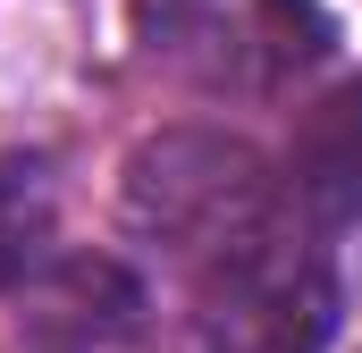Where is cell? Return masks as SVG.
<instances>
[{"label":"cell","instance_id":"obj_1","mask_svg":"<svg viewBox=\"0 0 362 353\" xmlns=\"http://www.w3.org/2000/svg\"><path fill=\"white\" fill-rule=\"evenodd\" d=\"M118 210H127V227L144 244H160L169 261L202 269L219 253H236L245 236H262L270 219H286V193H278L270 160L245 135L169 126V135H152V143L127 152Z\"/></svg>","mask_w":362,"mask_h":353},{"label":"cell","instance_id":"obj_2","mask_svg":"<svg viewBox=\"0 0 362 353\" xmlns=\"http://www.w3.org/2000/svg\"><path fill=\"white\" fill-rule=\"evenodd\" d=\"M337 337V269L303 219H270L236 253L194 269L202 353H320Z\"/></svg>","mask_w":362,"mask_h":353},{"label":"cell","instance_id":"obj_3","mask_svg":"<svg viewBox=\"0 0 362 353\" xmlns=\"http://www.w3.org/2000/svg\"><path fill=\"white\" fill-rule=\"evenodd\" d=\"M144 51L185 85L253 101L329 51L320 0H144Z\"/></svg>","mask_w":362,"mask_h":353},{"label":"cell","instance_id":"obj_4","mask_svg":"<svg viewBox=\"0 0 362 353\" xmlns=\"http://www.w3.org/2000/svg\"><path fill=\"white\" fill-rule=\"evenodd\" d=\"M278 193H286V210H295L312 236H337V227L362 219V85L320 92V101L295 118Z\"/></svg>","mask_w":362,"mask_h":353},{"label":"cell","instance_id":"obj_5","mask_svg":"<svg viewBox=\"0 0 362 353\" xmlns=\"http://www.w3.org/2000/svg\"><path fill=\"white\" fill-rule=\"evenodd\" d=\"M135 303H144V294H135L110 261H59L51 286H42V320H34V337L59 345V353H101L110 337L135 328Z\"/></svg>","mask_w":362,"mask_h":353},{"label":"cell","instance_id":"obj_6","mask_svg":"<svg viewBox=\"0 0 362 353\" xmlns=\"http://www.w3.org/2000/svg\"><path fill=\"white\" fill-rule=\"evenodd\" d=\"M34 269H51V169L0 152V286H25Z\"/></svg>","mask_w":362,"mask_h":353}]
</instances>
